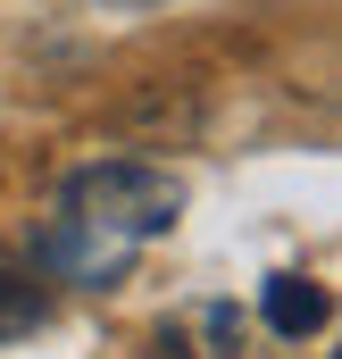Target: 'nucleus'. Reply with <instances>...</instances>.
Masks as SVG:
<instances>
[{
  "label": "nucleus",
  "instance_id": "obj_1",
  "mask_svg": "<svg viewBox=\"0 0 342 359\" xmlns=\"http://www.w3.org/2000/svg\"><path fill=\"white\" fill-rule=\"evenodd\" d=\"M175 209H184V184L167 168H151V159H100L84 176H67L50 226H42V243H34V259L59 276V284L109 292L175 226Z\"/></svg>",
  "mask_w": 342,
  "mask_h": 359
},
{
  "label": "nucleus",
  "instance_id": "obj_2",
  "mask_svg": "<svg viewBox=\"0 0 342 359\" xmlns=\"http://www.w3.org/2000/svg\"><path fill=\"white\" fill-rule=\"evenodd\" d=\"M159 359H242V309L234 301H192L159 326Z\"/></svg>",
  "mask_w": 342,
  "mask_h": 359
},
{
  "label": "nucleus",
  "instance_id": "obj_4",
  "mask_svg": "<svg viewBox=\"0 0 342 359\" xmlns=\"http://www.w3.org/2000/svg\"><path fill=\"white\" fill-rule=\"evenodd\" d=\"M50 318V301H42V284L34 276H0V343H17V334H34Z\"/></svg>",
  "mask_w": 342,
  "mask_h": 359
},
{
  "label": "nucleus",
  "instance_id": "obj_3",
  "mask_svg": "<svg viewBox=\"0 0 342 359\" xmlns=\"http://www.w3.org/2000/svg\"><path fill=\"white\" fill-rule=\"evenodd\" d=\"M259 318H267V334H284V343H301V334H317L326 318H334V301H326V284L317 276H267V292H259Z\"/></svg>",
  "mask_w": 342,
  "mask_h": 359
}]
</instances>
